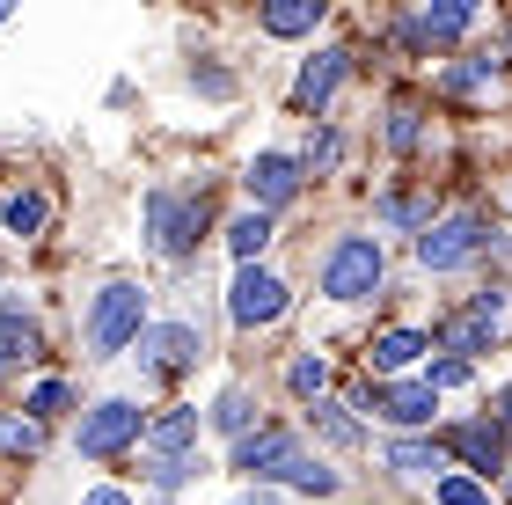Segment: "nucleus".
I'll return each mask as SVG.
<instances>
[{
  "instance_id": "5",
  "label": "nucleus",
  "mask_w": 512,
  "mask_h": 505,
  "mask_svg": "<svg viewBox=\"0 0 512 505\" xmlns=\"http://www.w3.org/2000/svg\"><path fill=\"white\" fill-rule=\"evenodd\" d=\"M147 220H154V242H161V257H191V242H198V227H205V198H169V191H154L147 198Z\"/></svg>"
},
{
  "instance_id": "3",
  "label": "nucleus",
  "mask_w": 512,
  "mask_h": 505,
  "mask_svg": "<svg viewBox=\"0 0 512 505\" xmlns=\"http://www.w3.org/2000/svg\"><path fill=\"white\" fill-rule=\"evenodd\" d=\"M139 440H147V476H154L161 491H176L183 476H191L183 454H191V440H198V410H169V418H154Z\"/></svg>"
},
{
  "instance_id": "18",
  "label": "nucleus",
  "mask_w": 512,
  "mask_h": 505,
  "mask_svg": "<svg viewBox=\"0 0 512 505\" xmlns=\"http://www.w3.org/2000/svg\"><path fill=\"white\" fill-rule=\"evenodd\" d=\"M315 22H322V0H278V8H264L271 37H308Z\"/></svg>"
},
{
  "instance_id": "12",
  "label": "nucleus",
  "mask_w": 512,
  "mask_h": 505,
  "mask_svg": "<svg viewBox=\"0 0 512 505\" xmlns=\"http://www.w3.org/2000/svg\"><path fill=\"white\" fill-rule=\"evenodd\" d=\"M374 410L388 425H432V410H439V396L425 381H388V388H374Z\"/></svg>"
},
{
  "instance_id": "1",
  "label": "nucleus",
  "mask_w": 512,
  "mask_h": 505,
  "mask_svg": "<svg viewBox=\"0 0 512 505\" xmlns=\"http://www.w3.org/2000/svg\"><path fill=\"white\" fill-rule=\"evenodd\" d=\"M139 330H147V293L125 286V279H118V286H103V293H96V308H88V352H96V359H118Z\"/></svg>"
},
{
  "instance_id": "15",
  "label": "nucleus",
  "mask_w": 512,
  "mask_h": 505,
  "mask_svg": "<svg viewBox=\"0 0 512 505\" xmlns=\"http://www.w3.org/2000/svg\"><path fill=\"white\" fill-rule=\"evenodd\" d=\"M30 359H37V330H30V315L0 308V381H8L15 366H30Z\"/></svg>"
},
{
  "instance_id": "28",
  "label": "nucleus",
  "mask_w": 512,
  "mask_h": 505,
  "mask_svg": "<svg viewBox=\"0 0 512 505\" xmlns=\"http://www.w3.org/2000/svg\"><path fill=\"white\" fill-rule=\"evenodd\" d=\"M293 484L308 491V498H330V491H337V476H330V469H315V462H300V469H293Z\"/></svg>"
},
{
  "instance_id": "21",
  "label": "nucleus",
  "mask_w": 512,
  "mask_h": 505,
  "mask_svg": "<svg viewBox=\"0 0 512 505\" xmlns=\"http://www.w3.org/2000/svg\"><path fill=\"white\" fill-rule=\"evenodd\" d=\"M0 220H8V235H37V227H44V198L37 191H15L8 205H0Z\"/></svg>"
},
{
  "instance_id": "17",
  "label": "nucleus",
  "mask_w": 512,
  "mask_h": 505,
  "mask_svg": "<svg viewBox=\"0 0 512 505\" xmlns=\"http://www.w3.org/2000/svg\"><path fill=\"white\" fill-rule=\"evenodd\" d=\"M388 469L410 476V484H432L447 462H439V447H425V440H395V447H388Z\"/></svg>"
},
{
  "instance_id": "13",
  "label": "nucleus",
  "mask_w": 512,
  "mask_h": 505,
  "mask_svg": "<svg viewBox=\"0 0 512 505\" xmlns=\"http://www.w3.org/2000/svg\"><path fill=\"white\" fill-rule=\"evenodd\" d=\"M454 454H461V462H469L476 469V484H483V476H498L505 469V432L498 425H454Z\"/></svg>"
},
{
  "instance_id": "31",
  "label": "nucleus",
  "mask_w": 512,
  "mask_h": 505,
  "mask_svg": "<svg viewBox=\"0 0 512 505\" xmlns=\"http://www.w3.org/2000/svg\"><path fill=\"white\" fill-rule=\"evenodd\" d=\"M388 140H395V147L417 140V110H395V118H388Z\"/></svg>"
},
{
  "instance_id": "24",
  "label": "nucleus",
  "mask_w": 512,
  "mask_h": 505,
  "mask_svg": "<svg viewBox=\"0 0 512 505\" xmlns=\"http://www.w3.org/2000/svg\"><path fill=\"white\" fill-rule=\"evenodd\" d=\"M315 425H322V440H337V447H359V425L344 418L337 403H315Z\"/></svg>"
},
{
  "instance_id": "11",
  "label": "nucleus",
  "mask_w": 512,
  "mask_h": 505,
  "mask_svg": "<svg viewBox=\"0 0 512 505\" xmlns=\"http://www.w3.org/2000/svg\"><path fill=\"white\" fill-rule=\"evenodd\" d=\"M469 22H476L469 0H439V8H417V15L403 22V44H454Z\"/></svg>"
},
{
  "instance_id": "6",
  "label": "nucleus",
  "mask_w": 512,
  "mask_h": 505,
  "mask_svg": "<svg viewBox=\"0 0 512 505\" xmlns=\"http://www.w3.org/2000/svg\"><path fill=\"white\" fill-rule=\"evenodd\" d=\"M227 315H235L242 330H256V323H278V315H286V286H278L271 271L242 264V279L227 286Z\"/></svg>"
},
{
  "instance_id": "2",
  "label": "nucleus",
  "mask_w": 512,
  "mask_h": 505,
  "mask_svg": "<svg viewBox=\"0 0 512 505\" xmlns=\"http://www.w3.org/2000/svg\"><path fill=\"white\" fill-rule=\"evenodd\" d=\"M374 286H381V242L374 235H344L330 249V264H322V293H330V301H366Z\"/></svg>"
},
{
  "instance_id": "33",
  "label": "nucleus",
  "mask_w": 512,
  "mask_h": 505,
  "mask_svg": "<svg viewBox=\"0 0 512 505\" xmlns=\"http://www.w3.org/2000/svg\"><path fill=\"white\" fill-rule=\"evenodd\" d=\"M88 505H125V491H88Z\"/></svg>"
},
{
  "instance_id": "7",
  "label": "nucleus",
  "mask_w": 512,
  "mask_h": 505,
  "mask_svg": "<svg viewBox=\"0 0 512 505\" xmlns=\"http://www.w3.org/2000/svg\"><path fill=\"white\" fill-rule=\"evenodd\" d=\"M300 462H308V454H300V440H293V432H278V425L249 432V440L235 447V469H249V476H286V484H293Z\"/></svg>"
},
{
  "instance_id": "22",
  "label": "nucleus",
  "mask_w": 512,
  "mask_h": 505,
  "mask_svg": "<svg viewBox=\"0 0 512 505\" xmlns=\"http://www.w3.org/2000/svg\"><path fill=\"white\" fill-rule=\"evenodd\" d=\"M249 418H256V403L242 396V388H227V396L213 403V425H220V432H235V440H249Z\"/></svg>"
},
{
  "instance_id": "23",
  "label": "nucleus",
  "mask_w": 512,
  "mask_h": 505,
  "mask_svg": "<svg viewBox=\"0 0 512 505\" xmlns=\"http://www.w3.org/2000/svg\"><path fill=\"white\" fill-rule=\"evenodd\" d=\"M37 447H44V432H37V418H0V454H22V462H30Z\"/></svg>"
},
{
  "instance_id": "27",
  "label": "nucleus",
  "mask_w": 512,
  "mask_h": 505,
  "mask_svg": "<svg viewBox=\"0 0 512 505\" xmlns=\"http://www.w3.org/2000/svg\"><path fill=\"white\" fill-rule=\"evenodd\" d=\"M293 388L300 396H322V388H330V366L322 359H293Z\"/></svg>"
},
{
  "instance_id": "9",
  "label": "nucleus",
  "mask_w": 512,
  "mask_h": 505,
  "mask_svg": "<svg viewBox=\"0 0 512 505\" xmlns=\"http://www.w3.org/2000/svg\"><path fill=\"white\" fill-rule=\"evenodd\" d=\"M139 359L154 366V374H183V366H198V330L191 323H154V330H139Z\"/></svg>"
},
{
  "instance_id": "10",
  "label": "nucleus",
  "mask_w": 512,
  "mask_h": 505,
  "mask_svg": "<svg viewBox=\"0 0 512 505\" xmlns=\"http://www.w3.org/2000/svg\"><path fill=\"white\" fill-rule=\"evenodd\" d=\"M242 183H249L256 213H271V205H286V198L300 191V162H293V154H256Z\"/></svg>"
},
{
  "instance_id": "19",
  "label": "nucleus",
  "mask_w": 512,
  "mask_h": 505,
  "mask_svg": "<svg viewBox=\"0 0 512 505\" xmlns=\"http://www.w3.org/2000/svg\"><path fill=\"white\" fill-rule=\"evenodd\" d=\"M491 330H498L491 315H476V308H469V315H454V323L439 330V352H483V344H491Z\"/></svg>"
},
{
  "instance_id": "30",
  "label": "nucleus",
  "mask_w": 512,
  "mask_h": 505,
  "mask_svg": "<svg viewBox=\"0 0 512 505\" xmlns=\"http://www.w3.org/2000/svg\"><path fill=\"white\" fill-rule=\"evenodd\" d=\"M30 410H37V418H52V410H66V388H59V381H44L37 396H30Z\"/></svg>"
},
{
  "instance_id": "4",
  "label": "nucleus",
  "mask_w": 512,
  "mask_h": 505,
  "mask_svg": "<svg viewBox=\"0 0 512 505\" xmlns=\"http://www.w3.org/2000/svg\"><path fill=\"white\" fill-rule=\"evenodd\" d=\"M476 249H483V220L476 213H454V220H439V227L417 235V264H425V271H461Z\"/></svg>"
},
{
  "instance_id": "14",
  "label": "nucleus",
  "mask_w": 512,
  "mask_h": 505,
  "mask_svg": "<svg viewBox=\"0 0 512 505\" xmlns=\"http://www.w3.org/2000/svg\"><path fill=\"white\" fill-rule=\"evenodd\" d=\"M344 66H352V52H315V59H308V74H300V88H293L300 110H322V103H330V96H337V81H344Z\"/></svg>"
},
{
  "instance_id": "29",
  "label": "nucleus",
  "mask_w": 512,
  "mask_h": 505,
  "mask_svg": "<svg viewBox=\"0 0 512 505\" xmlns=\"http://www.w3.org/2000/svg\"><path fill=\"white\" fill-rule=\"evenodd\" d=\"M461 381H469V359H439L432 374H425V388H432V396H439V388H461Z\"/></svg>"
},
{
  "instance_id": "20",
  "label": "nucleus",
  "mask_w": 512,
  "mask_h": 505,
  "mask_svg": "<svg viewBox=\"0 0 512 505\" xmlns=\"http://www.w3.org/2000/svg\"><path fill=\"white\" fill-rule=\"evenodd\" d=\"M264 242H271V213H242L235 227H227V249H235L242 264H256V257H264Z\"/></svg>"
},
{
  "instance_id": "32",
  "label": "nucleus",
  "mask_w": 512,
  "mask_h": 505,
  "mask_svg": "<svg viewBox=\"0 0 512 505\" xmlns=\"http://www.w3.org/2000/svg\"><path fill=\"white\" fill-rule=\"evenodd\" d=\"M498 432H512V388L498 396Z\"/></svg>"
},
{
  "instance_id": "26",
  "label": "nucleus",
  "mask_w": 512,
  "mask_h": 505,
  "mask_svg": "<svg viewBox=\"0 0 512 505\" xmlns=\"http://www.w3.org/2000/svg\"><path fill=\"white\" fill-rule=\"evenodd\" d=\"M491 491L476 484V476H439V505H483Z\"/></svg>"
},
{
  "instance_id": "25",
  "label": "nucleus",
  "mask_w": 512,
  "mask_h": 505,
  "mask_svg": "<svg viewBox=\"0 0 512 505\" xmlns=\"http://www.w3.org/2000/svg\"><path fill=\"white\" fill-rule=\"evenodd\" d=\"M491 74H498V59H469V66H454V74H447V88H454V96H476Z\"/></svg>"
},
{
  "instance_id": "8",
  "label": "nucleus",
  "mask_w": 512,
  "mask_h": 505,
  "mask_svg": "<svg viewBox=\"0 0 512 505\" xmlns=\"http://www.w3.org/2000/svg\"><path fill=\"white\" fill-rule=\"evenodd\" d=\"M139 432H147V418H139L132 403H103V410H88V418H81V454H96V462H103V454L132 447Z\"/></svg>"
},
{
  "instance_id": "16",
  "label": "nucleus",
  "mask_w": 512,
  "mask_h": 505,
  "mask_svg": "<svg viewBox=\"0 0 512 505\" xmlns=\"http://www.w3.org/2000/svg\"><path fill=\"white\" fill-rule=\"evenodd\" d=\"M417 352H432V344L417 337V330H388V337H374V352H366V366H374V374H403V366H410Z\"/></svg>"
}]
</instances>
